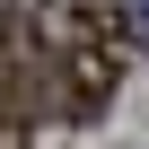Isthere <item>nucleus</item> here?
Instances as JSON below:
<instances>
[{
    "instance_id": "f03ea898",
    "label": "nucleus",
    "mask_w": 149,
    "mask_h": 149,
    "mask_svg": "<svg viewBox=\"0 0 149 149\" xmlns=\"http://www.w3.org/2000/svg\"><path fill=\"white\" fill-rule=\"evenodd\" d=\"M105 18H114V35H123V53H132V44H149V0H114Z\"/></svg>"
},
{
    "instance_id": "f257e3e1",
    "label": "nucleus",
    "mask_w": 149,
    "mask_h": 149,
    "mask_svg": "<svg viewBox=\"0 0 149 149\" xmlns=\"http://www.w3.org/2000/svg\"><path fill=\"white\" fill-rule=\"evenodd\" d=\"M35 35H44V70H53V114L97 123L123 88V35L105 18V0H61Z\"/></svg>"
}]
</instances>
